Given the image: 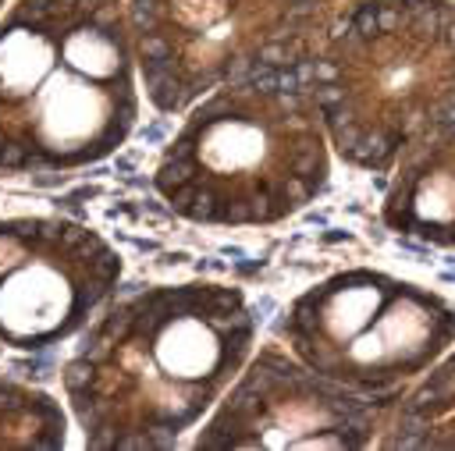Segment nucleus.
Returning <instances> with one entry per match:
<instances>
[{
  "label": "nucleus",
  "instance_id": "1",
  "mask_svg": "<svg viewBox=\"0 0 455 451\" xmlns=\"http://www.w3.org/2000/svg\"><path fill=\"white\" fill-rule=\"evenodd\" d=\"M252 316L228 288H153L110 309L64 366L89 447H164L242 362Z\"/></svg>",
  "mask_w": 455,
  "mask_h": 451
},
{
  "label": "nucleus",
  "instance_id": "2",
  "mask_svg": "<svg viewBox=\"0 0 455 451\" xmlns=\"http://www.w3.org/2000/svg\"><path fill=\"white\" fill-rule=\"evenodd\" d=\"M139 114L121 0H14L0 18V174L103 160Z\"/></svg>",
  "mask_w": 455,
  "mask_h": 451
},
{
  "label": "nucleus",
  "instance_id": "3",
  "mask_svg": "<svg viewBox=\"0 0 455 451\" xmlns=\"http://www.w3.org/2000/svg\"><path fill=\"white\" fill-rule=\"evenodd\" d=\"M327 174L320 131L299 96L274 89L220 92L167 146L156 185L196 220H277L313 199Z\"/></svg>",
  "mask_w": 455,
  "mask_h": 451
},
{
  "label": "nucleus",
  "instance_id": "4",
  "mask_svg": "<svg viewBox=\"0 0 455 451\" xmlns=\"http://www.w3.org/2000/svg\"><path fill=\"white\" fill-rule=\"evenodd\" d=\"M320 0H132L146 89L160 110L185 107L213 82L288 64Z\"/></svg>",
  "mask_w": 455,
  "mask_h": 451
},
{
  "label": "nucleus",
  "instance_id": "5",
  "mask_svg": "<svg viewBox=\"0 0 455 451\" xmlns=\"http://www.w3.org/2000/svg\"><path fill=\"white\" fill-rule=\"evenodd\" d=\"M117 273L114 249L82 224L0 217V344L39 352L71 337Z\"/></svg>",
  "mask_w": 455,
  "mask_h": 451
},
{
  "label": "nucleus",
  "instance_id": "6",
  "mask_svg": "<svg viewBox=\"0 0 455 451\" xmlns=\"http://www.w3.org/2000/svg\"><path fill=\"white\" fill-rule=\"evenodd\" d=\"M348 398L306 384L277 359H263L228 398L199 444L206 447H345L359 444Z\"/></svg>",
  "mask_w": 455,
  "mask_h": 451
},
{
  "label": "nucleus",
  "instance_id": "7",
  "mask_svg": "<svg viewBox=\"0 0 455 451\" xmlns=\"http://www.w3.org/2000/svg\"><path fill=\"white\" fill-rule=\"evenodd\" d=\"M68 444L60 401L46 391L0 376V451H53Z\"/></svg>",
  "mask_w": 455,
  "mask_h": 451
},
{
  "label": "nucleus",
  "instance_id": "8",
  "mask_svg": "<svg viewBox=\"0 0 455 451\" xmlns=\"http://www.w3.org/2000/svg\"><path fill=\"white\" fill-rule=\"evenodd\" d=\"M4 4H7V0H0V14H4Z\"/></svg>",
  "mask_w": 455,
  "mask_h": 451
},
{
  "label": "nucleus",
  "instance_id": "9",
  "mask_svg": "<svg viewBox=\"0 0 455 451\" xmlns=\"http://www.w3.org/2000/svg\"><path fill=\"white\" fill-rule=\"evenodd\" d=\"M0 352H4V344H0Z\"/></svg>",
  "mask_w": 455,
  "mask_h": 451
}]
</instances>
